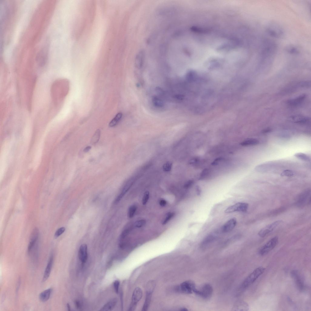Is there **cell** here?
<instances>
[{"instance_id": "cell-1", "label": "cell", "mask_w": 311, "mask_h": 311, "mask_svg": "<svg viewBox=\"0 0 311 311\" xmlns=\"http://www.w3.org/2000/svg\"><path fill=\"white\" fill-rule=\"evenodd\" d=\"M265 269L262 266L255 269L244 280L241 286V289H246L253 284L255 281L264 273Z\"/></svg>"}, {"instance_id": "cell-2", "label": "cell", "mask_w": 311, "mask_h": 311, "mask_svg": "<svg viewBox=\"0 0 311 311\" xmlns=\"http://www.w3.org/2000/svg\"><path fill=\"white\" fill-rule=\"evenodd\" d=\"M213 292L212 287L210 284H205L199 289L196 288L193 292L197 295L205 299H209L211 298Z\"/></svg>"}, {"instance_id": "cell-3", "label": "cell", "mask_w": 311, "mask_h": 311, "mask_svg": "<svg viewBox=\"0 0 311 311\" xmlns=\"http://www.w3.org/2000/svg\"><path fill=\"white\" fill-rule=\"evenodd\" d=\"M278 241V239L277 237L272 238L260 249L259 251V254L261 256L267 254L275 248Z\"/></svg>"}, {"instance_id": "cell-4", "label": "cell", "mask_w": 311, "mask_h": 311, "mask_svg": "<svg viewBox=\"0 0 311 311\" xmlns=\"http://www.w3.org/2000/svg\"><path fill=\"white\" fill-rule=\"evenodd\" d=\"M267 30L269 35L274 38H280L284 35V31L281 27L276 23L269 24L267 27Z\"/></svg>"}, {"instance_id": "cell-5", "label": "cell", "mask_w": 311, "mask_h": 311, "mask_svg": "<svg viewBox=\"0 0 311 311\" xmlns=\"http://www.w3.org/2000/svg\"><path fill=\"white\" fill-rule=\"evenodd\" d=\"M196 288L195 283L192 281L189 280L182 283L177 289L179 292L189 294L193 292Z\"/></svg>"}, {"instance_id": "cell-6", "label": "cell", "mask_w": 311, "mask_h": 311, "mask_svg": "<svg viewBox=\"0 0 311 311\" xmlns=\"http://www.w3.org/2000/svg\"><path fill=\"white\" fill-rule=\"evenodd\" d=\"M283 223V221L281 220L275 221L262 229L259 232L258 235L261 237H264L267 234L273 232Z\"/></svg>"}, {"instance_id": "cell-7", "label": "cell", "mask_w": 311, "mask_h": 311, "mask_svg": "<svg viewBox=\"0 0 311 311\" xmlns=\"http://www.w3.org/2000/svg\"><path fill=\"white\" fill-rule=\"evenodd\" d=\"M142 296L143 291L139 287L136 288L133 294L129 310L133 311L135 309L138 302L141 299Z\"/></svg>"}, {"instance_id": "cell-8", "label": "cell", "mask_w": 311, "mask_h": 311, "mask_svg": "<svg viewBox=\"0 0 311 311\" xmlns=\"http://www.w3.org/2000/svg\"><path fill=\"white\" fill-rule=\"evenodd\" d=\"M248 207V204L246 203L239 202L227 208L225 212L230 213L235 212H247Z\"/></svg>"}, {"instance_id": "cell-9", "label": "cell", "mask_w": 311, "mask_h": 311, "mask_svg": "<svg viewBox=\"0 0 311 311\" xmlns=\"http://www.w3.org/2000/svg\"><path fill=\"white\" fill-rule=\"evenodd\" d=\"M39 236V230L37 228H35L33 229L31 234L29 243L27 250L29 253H30L33 248L38 244Z\"/></svg>"}, {"instance_id": "cell-10", "label": "cell", "mask_w": 311, "mask_h": 311, "mask_svg": "<svg viewBox=\"0 0 311 311\" xmlns=\"http://www.w3.org/2000/svg\"><path fill=\"white\" fill-rule=\"evenodd\" d=\"M291 274L295 281L297 287L300 291H303L305 288V284L298 272L296 270L293 271L292 272Z\"/></svg>"}, {"instance_id": "cell-11", "label": "cell", "mask_w": 311, "mask_h": 311, "mask_svg": "<svg viewBox=\"0 0 311 311\" xmlns=\"http://www.w3.org/2000/svg\"><path fill=\"white\" fill-rule=\"evenodd\" d=\"M310 191L306 190L301 193L299 196L297 204L300 206L303 205L309 202L310 198Z\"/></svg>"}, {"instance_id": "cell-12", "label": "cell", "mask_w": 311, "mask_h": 311, "mask_svg": "<svg viewBox=\"0 0 311 311\" xmlns=\"http://www.w3.org/2000/svg\"><path fill=\"white\" fill-rule=\"evenodd\" d=\"M237 224V219L232 218L225 223L222 228V231L224 232H229L232 231L235 227Z\"/></svg>"}, {"instance_id": "cell-13", "label": "cell", "mask_w": 311, "mask_h": 311, "mask_svg": "<svg viewBox=\"0 0 311 311\" xmlns=\"http://www.w3.org/2000/svg\"><path fill=\"white\" fill-rule=\"evenodd\" d=\"M79 257L82 263H85L88 259L87 246L86 244L80 246L79 252Z\"/></svg>"}, {"instance_id": "cell-14", "label": "cell", "mask_w": 311, "mask_h": 311, "mask_svg": "<svg viewBox=\"0 0 311 311\" xmlns=\"http://www.w3.org/2000/svg\"><path fill=\"white\" fill-rule=\"evenodd\" d=\"M54 260L53 255H51L50 257L49 260L45 269L43 276L42 281L43 282L46 281L49 278L52 268Z\"/></svg>"}, {"instance_id": "cell-15", "label": "cell", "mask_w": 311, "mask_h": 311, "mask_svg": "<svg viewBox=\"0 0 311 311\" xmlns=\"http://www.w3.org/2000/svg\"><path fill=\"white\" fill-rule=\"evenodd\" d=\"M134 183V180L131 179L129 180L124 186L122 192L116 198L115 200V203H117L119 202L125 195L127 192L129 190L131 186H132Z\"/></svg>"}, {"instance_id": "cell-16", "label": "cell", "mask_w": 311, "mask_h": 311, "mask_svg": "<svg viewBox=\"0 0 311 311\" xmlns=\"http://www.w3.org/2000/svg\"><path fill=\"white\" fill-rule=\"evenodd\" d=\"M273 166V164L272 163H266L257 166L255 169L259 172H265L270 170Z\"/></svg>"}, {"instance_id": "cell-17", "label": "cell", "mask_w": 311, "mask_h": 311, "mask_svg": "<svg viewBox=\"0 0 311 311\" xmlns=\"http://www.w3.org/2000/svg\"><path fill=\"white\" fill-rule=\"evenodd\" d=\"M52 292V289L49 288L41 292L39 296L40 300L43 302L47 301L50 298Z\"/></svg>"}, {"instance_id": "cell-18", "label": "cell", "mask_w": 311, "mask_h": 311, "mask_svg": "<svg viewBox=\"0 0 311 311\" xmlns=\"http://www.w3.org/2000/svg\"><path fill=\"white\" fill-rule=\"evenodd\" d=\"M117 302L116 298L110 300L103 306L101 309L102 311H110L112 310L116 306Z\"/></svg>"}, {"instance_id": "cell-19", "label": "cell", "mask_w": 311, "mask_h": 311, "mask_svg": "<svg viewBox=\"0 0 311 311\" xmlns=\"http://www.w3.org/2000/svg\"><path fill=\"white\" fill-rule=\"evenodd\" d=\"M289 120L297 123H305L309 120V119L307 117L295 115L290 117Z\"/></svg>"}, {"instance_id": "cell-20", "label": "cell", "mask_w": 311, "mask_h": 311, "mask_svg": "<svg viewBox=\"0 0 311 311\" xmlns=\"http://www.w3.org/2000/svg\"><path fill=\"white\" fill-rule=\"evenodd\" d=\"M306 95H301L296 99L289 100L288 101V104L291 106H298L301 104L305 99Z\"/></svg>"}, {"instance_id": "cell-21", "label": "cell", "mask_w": 311, "mask_h": 311, "mask_svg": "<svg viewBox=\"0 0 311 311\" xmlns=\"http://www.w3.org/2000/svg\"><path fill=\"white\" fill-rule=\"evenodd\" d=\"M152 293V292H146V299L143 306L142 311H145L147 310L150 305Z\"/></svg>"}, {"instance_id": "cell-22", "label": "cell", "mask_w": 311, "mask_h": 311, "mask_svg": "<svg viewBox=\"0 0 311 311\" xmlns=\"http://www.w3.org/2000/svg\"><path fill=\"white\" fill-rule=\"evenodd\" d=\"M259 142L258 140L256 139H247L241 143V145L244 146H254L259 144Z\"/></svg>"}, {"instance_id": "cell-23", "label": "cell", "mask_w": 311, "mask_h": 311, "mask_svg": "<svg viewBox=\"0 0 311 311\" xmlns=\"http://www.w3.org/2000/svg\"><path fill=\"white\" fill-rule=\"evenodd\" d=\"M122 116V113L120 112L117 113L114 118L109 122V127H112L116 126L121 120Z\"/></svg>"}, {"instance_id": "cell-24", "label": "cell", "mask_w": 311, "mask_h": 311, "mask_svg": "<svg viewBox=\"0 0 311 311\" xmlns=\"http://www.w3.org/2000/svg\"><path fill=\"white\" fill-rule=\"evenodd\" d=\"M215 234H211L205 238L203 241L202 245L205 246L211 243L216 238Z\"/></svg>"}, {"instance_id": "cell-25", "label": "cell", "mask_w": 311, "mask_h": 311, "mask_svg": "<svg viewBox=\"0 0 311 311\" xmlns=\"http://www.w3.org/2000/svg\"><path fill=\"white\" fill-rule=\"evenodd\" d=\"M286 51L290 54H297L300 53L298 48L295 46H289L286 48Z\"/></svg>"}, {"instance_id": "cell-26", "label": "cell", "mask_w": 311, "mask_h": 311, "mask_svg": "<svg viewBox=\"0 0 311 311\" xmlns=\"http://www.w3.org/2000/svg\"><path fill=\"white\" fill-rule=\"evenodd\" d=\"M234 309H239V310H247L248 306L247 303L244 302H241L237 303L234 306Z\"/></svg>"}, {"instance_id": "cell-27", "label": "cell", "mask_w": 311, "mask_h": 311, "mask_svg": "<svg viewBox=\"0 0 311 311\" xmlns=\"http://www.w3.org/2000/svg\"><path fill=\"white\" fill-rule=\"evenodd\" d=\"M152 103L153 105L156 107L161 108L164 106L163 101L157 96H154L152 99Z\"/></svg>"}, {"instance_id": "cell-28", "label": "cell", "mask_w": 311, "mask_h": 311, "mask_svg": "<svg viewBox=\"0 0 311 311\" xmlns=\"http://www.w3.org/2000/svg\"><path fill=\"white\" fill-rule=\"evenodd\" d=\"M294 156L299 159L305 161H310V159L309 156L307 155L302 153H298L295 154Z\"/></svg>"}, {"instance_id": "cell-29", "label": "cell", "mask_w": 311, "mask_h": 311, "mask_svg": "<svg viewBox=\"0 0 311 311\" xmlns=\"http://www.w3.org/2000/svg\"><path fill=\"white\" fill-rule=\"evenodd\" d=\"M101 134L100 131L99 129L97 130L94 134L91 140L92 143L95 144L97 143L99 139Z\"/></svg>"}, {"instance_id": "cell-30", "label": "cell", "mask_w": 311, "mask_h": 311, "mask_svg": "<svg viewBox=\"0 0 311 311\" xmlns=\"http://www.w3.org/2000/svg\"><path fill=\"white\" fill-rule=\"evenodd\" d=\"M137 210V207L135 205L130 207L128 211V216L130 218H133Z\"/></svg>"}, {"instance_id": "cell-31", "label": "cell", "mask_w": 311, "mask_h": 311, "mask_svg": "<svg viewBox=\"0 0 311 311\" xmlns=\"http://www.w3.org/2000/svg\"><path fill=\"white\" fill-rule=\"evenodd\" d=\"M174 215L175 213L173 212H169L168 213L166 216L163 221L162 224L164 225L167 224L169 222V221L174 217Z\"/></svg>"}, {"instance_id": "cell-32", "label": "cell", "mask_w": 311, "mask_h": 311, "mask_svg": "<svg viewBox=\"0 0 311 311\" xmlns=\"http://www.w3.org/2000/svg\"><path fill=\"white\" fill-rule=\"evenodd\" d=\"M146 223V221L145 220H140L136 221L134 223V226L136 227L140 228L144 226Z\"/></svg>"}, {"instance_id": "cell-33", "label": "cell", "mask_w": 311, "mask_h": 311, "mask_svg": "<svg viewBox=\"0 0 311 311\" xmlns=\"http://www.w3.org/2000/svg\"><path fill=\"white\" fill-rule=\"evenodd\" d=\"M294 175V172L290 170H286L283 171L281 174L282 176L291 177Z\"/></svg>"}, {"instance_id": "cell-34", "label": "cell", "mask_w": 311, "mask_h": 311, "mask_svg": "<svg viewBox=\"0 0 311 311\" xmlns=\"http://www.w3.org/2000/svg\"><path fill=\"white\" fill-rule=\"evenodd\" d=\"M172 167V164L168 162L165 164L163 166V169L164 171L166 172L170 171Z\"/></svg>"}, {"instance_id": "cell-35", "label": "cell", "mask_w": 311, "mask_h": 311, "mask_svg": "<svg viewBox=\"0 0 311 311\" xmlns=\"http://www.w3.org/2000/svg\"><path fill=\"white\" fill-rule=\"evenodd\" d=\"M65 228L64 227H62L58 229L55 232V237L57 238L63 234L65 231Z\"/></svg>"}, {"instance_id": "cell-36", "label": "cell", "mask_w": 311, "mask_h": 311, "mask_svg": "<svg viewBox=\"0 0 311 311\" xmlns=\"http://www.w3.org/2000/svg\"><path fill=\"white\" fill-rule=\"evenodd\" d=\"M149 193L148 191H147L145 193L142 201V203L143 205H145L148 202L149 198Z\"/></svg>"}, {"instance_id": "cell-37", "label": "cell", "mask_w": 311, "mask_h": 311, "mask_svg": "<svg viewBox=\"0 0 311 311\" xmlns=\"http://www.w3.org/2000/svg\"><path fill=\"white\" fill-rule=\"evenodd\" d=\"M120 285V282L119 281L116 280L114 282L113 286L115 291L116 294L119 293Z\"/></svg>"}, {"instance_id": "cell-38", "label": "cell", "mask_w": 311, "mask_h": 311, "mask_svg": "<svg viewBox=\"0 0 311 311\" xmlns=\"http://www.w3.org/2000/svg\"><path fill=\"white\" fill-rule=\"evenodd\" d=\"M193 182L192 180H189L186 182L184 186V188L186 189H187L190 188L192 185Z\"/></svg>"}, {"instance_id": "cell-39", "label": "cell", "mask_w": 311, "mask_h": 311, "mask_svg": "<svg viewBox=\"0 0 311 311\" xmlns=\"http://www.w3.org/2000/svg\"><path fill=\"white\" fill-rule=\"evenodd\" d=\"M129 231V230L128 229H126L123 231L121 234V238L122 239H123L126 238L128 235Z\"/></svg>"}, {"instance_id": "cell-40", "label": "cell", "mask_w": 311, "mask_h": 311, "mask_svg": "<svg viewBox=\"0 0 311 311\" xmlns=\"http://www.w3.org/2000/svg\"><path fill=\"white\" fill-rule=\"evenodd\" d=\"M222 160V158H219L216 159L212 163V164L214 165H217Z\"/></svg>"}, {"instance_id": "cell-41", "label": "cell", "mask_w": 311, "mask_h": 311, "mask_svg": "<svg viewBox=\"0 0 311 311\" xmlns=\"http://www.w3.org/2000/svg\"><path fill=\"white\" fill-rule=\"evenodd\" d=\"M160 205L162 207L165 206L167 204V202L165 200H161L160 201Z\"/></svg>"}, {"instance_id": "cell-42", "label": "cell", "mask_w": 311, "mask_h": 311, "mask_svg": "<svg viewBox=\"0 0 311 311\" xmlns=\"http://www.w3.org/2000/svg\"><path fill=\"white\" fill-rule=\"evenodd\" d=\"M196 191L197 195L200 196L201 195V191L199 186H198L196 188Z\"/></svg>"}, {"instance_id": "cell-43", "label": "cell", "mask_w": 311, "mask_h": 311, "mask_svg": "<svg viewBox=\"0 0 311 311\" xmlns=\"http://www.w3.org/2000/svg\"><path fill=\"white\" fill-rule=\"evenodd\" d=\"M91 146H87L83 150L84 152H88L91 150Z\"/></svg>"}, {"instance_id": "cell-44", "label": "cell", "mask_w": 311, "mask_h": 311, "mask_svg": "<svg viewBox=\"0 0 311 311\" xmlns=\"http://www.w3.org/2000/svg\"><path fill=\"white\" fill-rule=\"evenodd\" d=\"M67 307L68 310H70V305L69 304H67Z\"/></svg>"}, {"instance_id": "cell-45", "label": "cell", "mask_w": 311, "mask_h": 311, "mask_svg": "<svg viewBox=\"0 0 311 311\" xmlns=\"http://www.w3.org/2000/svg\"><path fill=\"white\" fill-rule=\"evenodd\" d=\"M181 310V311H188V310L187 309H186V308H183Z\"/></svg>"}]
</instances>
